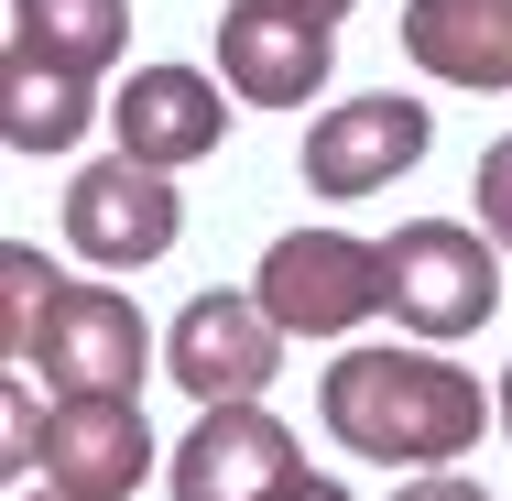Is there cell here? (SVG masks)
I'll return each instance as SVG.
<instances>
[{
  "label": "cell",
  "instance_id": "6da1fadb",
  "mask_svg": "<svg viewBox=\"0 0 512 501\" xmlns=\"http://www.w3.org/2000/svg\"><path fill=\"white\" fill-rule=\"evenodd\" d=\"M316 414L349 458L447 469L480 447V425H502V393H480V371H458L436 338H360L316 371Z\"/></svg>",
  "mask_w": 512,
  "mask_h": 501
},
{
  "label": "cell",
  "instance_id": "7a4b0ae2",
  "mask_svg": "<svg viewBox=\"0 0 512 501\" xmlns=\"http://www.w3.org/2000/svg\"><path fill=\"white\" fill-rule=\"evenodd\" d=\"M382 262H393V316L436 349H458L502 316V240L480 218H404L382 240Z\"/></svg>",
  "mask_w": 512,
  "mask_h": 501
},
{
  "label": "cell",
  "instance_id": "3957f363",
  "mask_svg": "<svg viewBox=\"0 0 512 501\" xmlns=\"http://www.w3.org/2000/svg\"><path fill=\"white\" fill-rule=\"evenodd\" d=\"M251 295L284 316V338H349L393 305V262H382V240H349V229H284L262 251Z\"/></svg>",
  "mask_w": 512,
  "mask_h": 501
},
{
  "label": "cell",
  "instance_id": "277c9868",
  "mask_svg": "<svg viewBox=\"0 0 512 501\" xmlns=\"http://www.w3.org/2000/svg\"><path fill=\"white\" fill-rule=\"evenodd\" d=\"M66 240H77V262H99V273H142V262H164V251L186 240V197H175L164 164L99 153V164L66 186Z\"/></svg>",
  "mask_w": 512,
  "mask_h": 501
},
{
  "label": "cell",
  "instance_id": "5b68a950",
  "mask_svg": "<svg viewBox=\"0 0 512 501\" xmlns=\"http://www.w3.org/2000/svg\"><path fill=\"white\" fill-rule=\"evenodd\" d=\"M22 371H44L55 393H142L153 327H142V305L120 295V284H55L33 349H22Z\"/></svg>",
  "mask_w": 512,
  "mask_h": 501
},
{
  "label": "cell",
  "instance_id": "8992f818",
  "mask_svg": "<svg viewBox=\"0 0 512 501\" xmlns=\"http://www.w3.org/2000/svg\"><path fill=\"white\" fill-rule=\"evenodd\" d=\"M425 142H436V109L425 99H393V88H371V99H338L306 120V197H382L393 175H414L425 164Z\"/></svg>",
  "mask_w": 512,
  "mask_h": 501
},
{
  "label": "cell",
  "instance_id": "52a82bcc",
  "mask_svg": "<svg viewBox=\"0 0 512 501\" xmlns=\"http://www.w3.org/2000/svg\"><path fill=\"white\" fill-rule=\"evenodd\" d=\"M33 469H44V491H66V501H131L153 480L142 393H55L44 436H33Z\"/></svg>",
  "mask_w": 512,
  "mask_h": 501
},
{
  "label": "cell",
  "instance_id": "ba28073f",
  "mask_svg": "<svg viewBox=\"0 0 512 501\" xmlns=\"http://www.w3.org/2000/svg\"><path fill=\"white\" fill-rule=\"evenodd\" d=\"M338 66V22L295 11V0H229L218 11V77L251 109H306Z\"/></svg>",
  "mask_w": 512,
  "mask_h": 501
},
{
  "label": "cell",
  "instance_id": "9c48e42d",
  "mask_svg": "<svg viewBox=\"0 0 512 501\" xmlns=\"http://www.w3.org/2000/svg\"><path fill=\"white\" fill-rule=\"evenodd\" d=\"M164 480H175V501H284V480H295V436L262 414V393L197 403V425L175 436Z\"/></svg>",
  "mask_w": 512,
  "mask_h": 501
},
{
  "label": "cell",
  "instance_id": "30bf717a",
  "mask_svg": "<svg viewBox=\"0 0 512 501\" xmlns=\"http://www.w3.org/2000/svg\"><path fill=\"white\" fill-rule=\"evenodd\" d=\"M284 371V316L262 295H197L164 327V382H186L197 403H240Z\"/></svg>",
  "mask_w": 512,
  "mask_h": 501
},
{
  "label": "cell",
  "instance_id": "8fae6325",
  "mask_svg": "<svg viewBox=\"0 0 512 501\" xmlns=\"http://www.w3.org/2000/svg\"><path fill=\"white\" fill-rule=\"evenodd\" d=\"M229 99H240V88H229V77H197V66H131L120 99H109V131H120V153L186 175V164H207V153L229 142V120H240Z\"/></svg>",
  "mask_w": 512,
  "mask_h": 501
},
{
  "label": "cell",
  "instance_id": "7c38bea8",
  "mask_svg": "<svg viewBox=\"0 0 512 501\" xmlns=\"http://www.w3.org/2000/svg\"><path fill=\"white\" fill-rule=\"evenodd\" d=\"M404 55L436 88H512V0H404Z\"/></svg>",
  "mask_w": 512,
  "mask_h": 501
},
{
  "label": "cell",
  "instance_id": "4fadbf2b",
  "mask_svg": "<svg viewBox=\"0 0 512 501\" xmlns=\"http://www.w3.org/2000/svg\"><path fill=\"white\" fill-rule=\"evenodd\" d=\"M0 55H33V66H66V77H109L131 55V0H11V44Z\"/></svg>",
  "mask_w": 512,
  "mask_h": 501
},
{
  "label": "cell",
  "instance_id": "5bb4252c",
  "mask_svg": "<svg viewBox=\"0 0 512 501\" xmlns=\"http://www.w3.org/2000/svg\"><path fill=\"white\" fill-rule=\"evenodd\" d=\"M99 109V77H66V66H33V55H0V142L11 153H77Z\"/></svg>",
  "mask_w": 512,
  "mask_h": 501
},
{
  "label": "cell",
  "instance_id": "9a60e30c",
  "mask_svg": "<svg viewBox=\"0 0 512 501\" xmlns=\"http://www.w3.org/2000/svg\"><path fill=\"white\" fill-rule=\"evenodd\" d=\"M55 284H66V273H55L33 240H11V251H0V349H11V371H22V349H33V327H44Z\"/></svg>",
  "mask_w": 512,
  "mask_h": 501
},
{
  "label": "cell",
  "instance_id": "2e32d148",
  "mask_svg": "<svg viewBox=\"0 0 512 501\" xmlns=\"http://www.w3.org/2000/svg\"><path fill=\"white\" fill-rule=\"evenodd\" d=\"M469 197H480V229H491V240L512 251V131L491 142V153H480V175H469Z\"/></svg>",
  "mask_w": 512,
  "mask_h": 501
},
{
  "label": "cell",
  "instance_id": "e0dca14e",
  "mask_svg": "<svg viewBox=\"0 0 512 501\" xmlns=\"http://www.w3.org/2000/svg\"><path fill=\"white\" fill-rule=\"evenodd\" d=\"M393 501H491V491H480V480H458V469H414Z\"/></svg>",
  "mask_w": 512,
  "mask_h": 501
},
{
  "label": "cell",
  "instance_id": "ac0fdd59",
  "mask_svg": "<svg viewBox=\"0 0 512 501\" xmlns=\"http://www.w3.org/2000/svg\"><path fill=\"white\" fill-rule=\"evenodd\" d=\"M284 501H349V480H316V469H295V480H284Z\"/></svg>",
  "mask_w": 512,
  "mask_h": 501
},
{
  "label": "cell",
  "instance_id": "d6986e66",
  "mask_svg": "<svg viewBox=\"0 0 512 501\" xmlns=\"http://www.w3.org/2000/svg\"><path fill=\"white\" fill-rule=\"evenodd\" d=\"M295 11H327V22H349V11H360V0H295Z\"/></svg>",
  "mask_w": 512,
  "mask_h": 501
},
{
  "label": "cell",
  "instance_id": "ffe728a7",
  "mask_svg": "<svg viewBox=\"0 0 512 501\" xmlns=\"http://www.w3.org/2000/svg\"><path fill=\"white\" fill-rule=\"evenodd\" d=\"M502 436H512V360H502Z\"/></svg>",
  "mask_w": 512,
  "mask_h": 501
},
{
  "label": "cell",
  "instance_id": "44dd1931",
  "mask_svg": "<svg viewBox=\"0 0 512 501\" xmlns=\"http://www.w3.org/2000/svg\"><path fill=\"white\" fill-rule=\"evenodd\" d=\"M22 501H66V491H22Z\"/></svg>",
  "mask_w": 512,
  "mask_h": 501
}]
</instances>
